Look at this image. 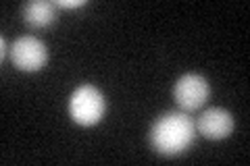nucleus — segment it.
<instances>
[{
	"mask_svg": "<svg viewBox=\"0 0 250 166\" xmlns=\"http://www.w3.org/2000/svg\"><path fill=\"white\" fill-rule=\"evenodd\" d=\"M196 125L186 112H165L150 129V146L163 156H177L192 146Z\"/></svg>",
	"mask_w": 250,
	"mask_h": 166,
	"instance_id": "nucleus-1",
	"label": "nucleus"
},
{
	"mask_svg": "<svg viewBox=\"0 0 250 166\" xmlns=\"http://www.w3.org/2000/svg\"><path fill=\"white\" fill-rule=\"evenodd\" d=\"M106 110V102H104V96L100 93L98 88L94 85L85 83V85H80L69 98V114L71 118L82 125V127H92L96 125L100 118H103Z\"/></svg>",
	"mask_w": 250,
	"mask_h": 166,
	"instance_id": "nucleus-2",
	"label": "nucleus"
},
{
	"mask_svg": "<svg viewBox=\"0 0 250 166\" xmlns=\"http://www.w3.org/2000/svg\"><path fill=\"white\" fill-rule=\"evenodd\" d=\"M11 62L13 67L25 73H34L46 67L48 62V50L42 39L34 36H21L13 42L11 46Z\"/></svg>",
	"mask_w": 250,
	"mask_h": 166,
	"instance_id": "nucleus-3",
	"label": "nucleus"
},
{
	"mask_svg": "<svg viewBox=\"0 0 250 166\" xmlns=\"http://www.w3.org/2000/svg\"><path fill=\"white\" fill-rule=\"evenodd\" d=\"M208 96H210V85L198 73H186L175 81L173 98L184 112L198 110L208 100Z\"/></svg>",
	"mask_w": 250,
	"mask_h": 166,
	"instance_id": "nucleus-4",
	"label": "nucleus"
},
{
	"mask_svg": "<svg viewBox=\"0 0 250 166\" xmlns=\"http://www.w3.org/2000/svg\"><path fill=\"white\" fill-rule=\"evenodd\" d=\"M194 125H196L198 133H202L207 139H225L233 131V116L229 110L215 106L205 110Z\"/></svg>",
	"mask_w": 250,
	"mask_h": 166,
	"instance_id": "nucleus-5",
	"label": "nucleus"
},
{
	"mask_svg": "<svg viewBox=\"0 0 250 166\" xmlns=\"http://www.w3.org/2000/svg\"><path fill=\"white\" fill-rule=\"evenodd\" d=\"M54 2L48 0H31L23 6V21L34 29H44L57 19V11H54Z\"/></svg>",
	"mask_w": 250,
	"mask_h": 166,
	"instance_id": "nucleus-6",
	"label": "nucleus"
},
{
	"mask_svg": "<svg viewBox=\"0 0 250 166\" xmlns=\"http://www.w3.org/2000/svg\"><path fill=\"white\" fill-rule=\"evenodd\" d=\"M54 4L62 6V9H77V6H83L85 4V0H57Z\"/></svg>",
	"mask_w": 250,
	"mask_h": 166,
	"instance_id": "nucleus-7",
	"label": "nucleus"
},
{
	"mask_svg": "<svg viewBox=\"0 0 250 166\" xmlns=\"http://www.w3.org/2000/svg\"><path fill=\"white\" fill-rule=\"evenodd\" d=\"M0 46H2V50H0V58H6V54H9V50H6V39L4 37H0Z\"/></svg>",
	"mask_w": 250,
	"mask_h": 166,
	"instance_id": "nucleus-8",
	"label": "nucleus"
}]
</instances>
